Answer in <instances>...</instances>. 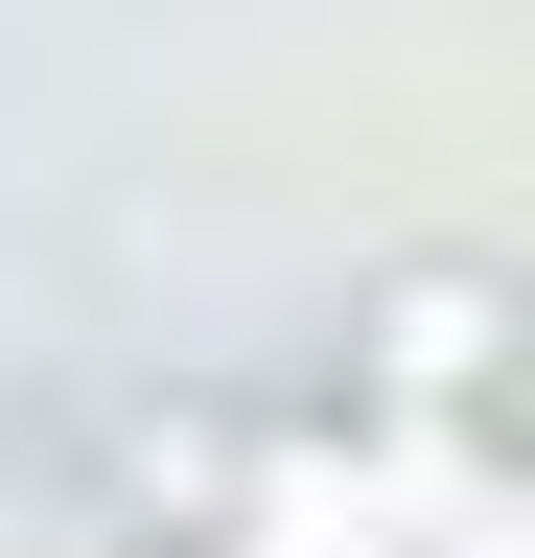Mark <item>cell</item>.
I'll list each match as a JSON object with an SVG mask.
<instances>
[{
  "mask_svg": "<svg viewBox=\"0 0 535 558\" xmlns=\"http://www.w3.org/2000/svg\"><path fill=\"white\" fill-rule=\"evenodd\" d=\"M489 373H512V279L489 256H396L350 303V396L373 418H489Z\"/></svg>",
  "mask_w": 535,
  "mask_h": 558,
  "instance_id": "cell-1",
  "label": "cell"
}]
</instances>
